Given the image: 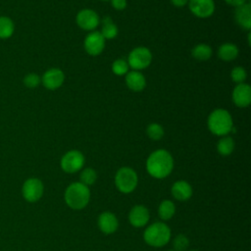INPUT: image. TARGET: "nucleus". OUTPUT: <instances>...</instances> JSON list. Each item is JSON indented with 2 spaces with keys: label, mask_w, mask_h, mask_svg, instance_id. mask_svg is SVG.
Here are the masks:
<instances>
[{
  "label": "nucleus",
  "mask_w": 251,
  "mask_h": 251,
  "mask_svg": "<svg viewBox=\"0 0 251 251\" xmlns=\"http://www.w3.org/2000/svg\"><path fill=\"white\" fill-rule=\"evenodd\" d=\"M146 171L154 178L162 179L171 175L174 170V158L165 149L153 151L146 160Z\"/></svg>",
  "instance_id": "1"
},
{
  "label": "nucleus",
  "mask_w": 251,
  "mask_h": 251,
  "mask_svg": "<svg viewBox=\"0 0 251 251\" xmlns=\"http://www.w3.org/2000/svg\"><path fill=\"white\" fill-rule=\"evenodd\" d=\"M64 199L68 207L73 210H81L87 206L90 200V190L88 186L79 181L68 185L65 190Z\"/></svg>",
  "instance_id": "2"
},
{
  "label": "nucleus",
  "mask_w": 251,
  "mask_h": 251,
  "mask_svg": "<svg viewBox=\"0 0 251 251\" xmlns=\"http://www.w3.org/2000/svg\"><path fill=\"white\" fill-rule=\"evenodd\" d=\"M172 237V231L165 222H155L149 225L144 232L143 239L152 247H163L168 244Z\"/></svg>",
  "instance_id": "3"
},
{
  "label": "nucleus",
  "mask_w": 251,
  "mask_h": 251,
  "mask_svg": "<svg viewBox=\"0 0 251 251\" xmlns=\"http://www.w3.org/2000/svg\"><path fill=\"white\" fill-rule=\"evenodd\" d=\"M207 125L209 130L218 136L227 135L233 129L232 117L225 109H216L210 113Z\"/></svg>",
  "instance_id": "4"
},
{
  "label": "nucleus",
  "mask_w": 251,
  "mask_h": 251,
  "mask_svg": "<svg viewBox=\"0 0 251 251\" xmlns=\"http://www.w3.org/2000/svg\"><path fill=\"white\" fill-rule=\"evenodd\" d=\"M114 181L117 189L120 192L127 194L136 188L138 183V176L132 168L122 167L117 171Z\"/></svg>",
  "instance_id": "5"
},
{
  "label": "nucleus",
  "mask_w": 251,
  "mask_h": 251,
  "mask_svg": "<svg viewBox=\"0 0 251 251\" xmlns=\"http://www.w3.org/2000/svg\"><path fill=\"white\" fill-rule=\"evenodd\" d=\"M152 61L151 51L144 47L139 46L132 49L127 56V64L134 71H141L149 67Z\"/></svg>",
  "instance_id": "6"
},
{
  "label": "nucleus",
  "mask_w": 251,
  "mask_h": 251,
  "mask_svg": "<svg viewBox=\"0 0 251 251\" xmlns=\"http://www.w3.org/2000/svg\"><path fill=\"white\" fill-rule=\"evenodd\" d=\"M85 158L78 150H70L63 155L60 161L61 169L67 174H75L80 171L84 165Z\"/></svg>",
  "instance_id": "7"
},
{
  "label": "nucleus",
  "mask_w": 251,
  "mask_h": 251,
  "mask_svg": "<svg viewBox=\"0 0 251 251\" xmlns=\"http://www.w3.org/2000/svg\"><path fill=\"white\" fill-rule=\"evenodd\" d=\"M43 191H44V185L42 181L37 177L27 178L24 182L23 188H22L24 198L30 203L38 201L42 197Z\"/></svg>",
  "instance_id": "8"
},
{
  "label": "nucleus",
  "mask_w": 251,
  "mask_h": 251,
  "mask_svg": "<svg viewBox=\"0 0 251 251\" xmlns=\"http://www.w3.org/2000/svg\"><path fill=\"white\" fill-rule=\"evenodd\" d=\"M75 22L80 28L93 31L99 25L100 19L98 14L94 10L82 9L76 14Z\"/></svg>",
  "instance_id": "9"
},
{
  "label": "nucleus",
  "mask_w": 251,
  "mask_h": 251,
  "mask_svg": "<svg viewBox=\"0 0 251 251\" xmlns=\"http://www.w3.org/2000/svg\"><path fill=\"white\" fill-rule=\"evenodd\" d=\"M105 38L100 31L93 30L89 32L84 38L83 46L86 51L91 56H97L101 54L105 47Z\"/></svg>",
  "instance_id": "10"
},
{
  "label": "nucleus",
  "mask_w": 251,
  "mask_h": 251,
  "mask_svg": "<svg viewBox=\"0 0 251 251\" xmlns=\"http://www.w3.org/2000/svg\"><path fill=\"white\" fill-rule=\"evenodd\" d=\"M231 99L235 106L246 108L251 103V87L249 84L242 82L237 83L232 90Z\"/></svg>",
  "instance_id": "11"
},
{
  "label": "nucleus",
  "mask_w": 251,
  "mask_h": 251,
  "mask_svg": "<svg viewBox=\"0 0 251 251\" xmlns=\"http://www.w3.org/2000/svg\"><path fill=\"white\" fill-rule=\"evenodd\" d=\"M64 80V72L58 68H52L47 70L41 77V83L45 88L49 90H55L59 88L63 84Z\"/></svg>",
  "instance_id": "12"
},
{
  "label": "nucleus",
  "mask_w": 251,
  "mask_h": 251,
  "mask_svg": "<svg viewBox=\"0 0 251 251\" xmlns=\"http://www.w3.org/2000/svg\"><path fill=\"white\" fill-rule=\"evenodd\" d=\"M190 12L198 18H208L215 11L214 0H188Z\"/></svg>",
  "instance_id": "13"
},
{
  "label": "nucleus",
  "mask_w": 251,
  "mask_h": 251,
  "mask_svg": "<svg viewBox=\"0 0 251 251\" xmlns=\"http://www.w3.org/2000/svg\"><path fill=\"white\" fill-rule=\"evenodd\" d=\"M150 220V213L144 205L133 206L128 213V222L133 227H143Z\"/></svg>",
  "instance_id": "14"
},
{
  "label": "nucleus",
  "mask_w": 251,
  "mask_h": 251,
  "mask_svg": "<svg viewBox=\"0 0 251 251\" xmlns=\"http://www.w3.org/2000/svg\"><path fill=\"white\" fill-rule=\"evenodd\" d=\"M97 225L99 229L105 234L114 233L119 227V221L116 215L110 211H105L98 216Z\"/></svg>",
  "instance_id": "15"
},
{
  "label": "nucleus",
  "mask_w": 251,
  "mask_h": 251,
  "mask_svg": "<svg viewBox=\"0 0 251 251\" xmlns=\"http://www.w3.org/2000/svg\"><path fill=\"white\" fill-rule=\"evenodd\" d=\"M234 19L237 25L243 29L250 30L251 28V5L245 3L239 7H236L234 11Z\"/></svg>",
  "instance_id": "16"
},
{
  "label": "nucleus",
  "mask_w": 251,
  "mask_h": 251,
  "mask_svg": "<svg viewBox=\"0 0 251 251\" xmlns=\"http://www.w3.org/2000/svg\"><path fill=\"white\" fill-rule=\"evenodd\" d=\"M173 197L178 201H186L191 198L193 190L192 186L185 180H176L171 188Z\"/></svg>",
  "instance_id": "17"
},
{
  "label": "nucleus",
  "mask_w": 251,
  "mask_h": 251,
  "mask_svg": "<svg viewBox=\"0 0 251 251\" xmlns=\"http://www.w3.org/2000/svg\"><path fill=\"white\" fill-rule=\"evenodd\" d=\"M126 86L135 92L142 91L146 86L145 76L139 71H130L126 75Z\"/></svg>",
  "instance_id": "18"
},
{
  "label": "nucleus",
  "mask_w": 251,
  "mask_h": 251,
  "mask_svg": "<svg viewBox=\"0 0 251 251\" xmlns=\"http://www.w3.org/2000/svg\"><path fill=\"white\" fill-rule=\"evenodd\" d=\"M238 47L231 42H226L222 44L218 49L219 58L226 62L233 61L238 56Z\"/></svg>",
  "instance_id": "19"
},
{
  "label": "nucleus",
  "mask_w": 251,
  "mask_h": 251,
  "mask_svg": "<svg viewBox=\"0 0 251 251\" xmlns=\"http://www.w3.org/2000/svg\"><path fill=\"white\" fill-rule=\"evenodd\" d=\"M175 213H176V206L173 201L169 199H165L159 204L158 215L163 222H166L172 219Z\"/></svg>",
  "instance_id": "20"
},
{
  "label": "nucleus",
  "mask_w": 251,
  "mask_h": 251,
  "mask_svg": "<svg viewBox=\"0 0 251 251\" xmlns=\"http://www.w3.org/2000/svg\"><path fill=\"white\" fill-rule=\"evenodd\" d=\"M192 57L198 61H207L211 58L213 50L211 46L205 43H199L191 50Z\"/></svg>",
  "instance_id": "21"
},
{
  "label": "nucleus",
  "mask_w": 251,
  "mask_h": 251,
  "mask_svg": "<svg viewBox=\"0 0 251 251\" xmlns=\"http://www.w3.org/2000/svg\"><path fill=\"white\" fill-rule=\"evenodd\" d=\"M234 150V140L228 135L222 136L217 143V151L222 156H228Z\"/></svg>",
  "instance_id": "22"
},
{
  "label": "nucleus",
  "mask_w": 251,
  "mask_h": 251,
  "mask_svg": "<svg viewBox=\"0 0 251 251\" xmlns=\"http://www.w3.org/2000/svg\"><path fill=\"white\" fill-rule=\"evenodd\" d=\"M15 31V25L11 18L0 17V39L10 38Z\"/></svg>",
  "instance_id": "23"
},
{
  "label": "nucleus",
  "mask_w": 251,
  "mask_h": 251,
  "mask_svg": "<svg viewBox=\"0 0 251 251\" xmlns=\"http://www.w3.org/2000/svg\"><path fill=\"white\" fill-rule=\"evenodd\" d=\"M102 30L100 31L101 34L105 39H113L118 34V27L113 23L112 19L110 17H105L102 20Z\"/></svg>",
  "instance_id": "24"
},
{
  "label": "nucleus",
  "mask_w": 251,
  "mask_h": 251,
  "mask_svg": "<svg viewBox=\"0 0 251 251\" xmlns=\"http://www.w3.org/2000/svg\"><path fill=\"white\" fill-rule=\"evenodd\" d=\"M97 179V174L92 168H85L80 172L79 182L83 183L86 186L92 185Z\"/></svg>",
  "instance_id": "25"
},
{
  "label": "nucleus",
  "mask_w": 251,
  "mask_h": 251,
  "mask_svg": "<svg viewBox=\"0 0 251 251\" xmlns=\"http://www.w3.org/2000/svg\"><path fill=\"white\" fill-rule=\"evenodd\" d=\"M146 132L149 138L152 140H160L165 133L163 126L157 123L150 124L146 128Z\"/></svg>",
  "instance_id": "26"
},
{
  "label": "nucleus",
  "mask_w": 251,
  "mask_h": 251,
  "mask_svg": "<svg viewBox=\"0 0 251 251\" xmlns=\"http://www.w3.org/2000/svg\"><path fill=\"white\" fill-rule=\"evenodd\" d=\"M128 64L124 59H117L112 64V72L117 75H125L128 72Z\"/></svg>",
  "instance_id": "27"
},
{
  "label": "nucleus",
  "mask_w": 251,
  "mask_h": 251,
  "mask_svg": "<svg viewBox=\"0 0 251 251\" xmlns=\"http://www.w3.org/2000/svg\"><path fill=\"white\" fill-rule=\"evenodd\" d=\"M230 77H231L232 81L235 82L236 84L242 83L245 81V79L247 77V72L244 68H242L240 66L234 67L230 72Z\"/></svg>",
  "instance_id": "28"
},
{
  "label": "nucleus",
  "mask_w": 251,
  "mask_h": 251,
  "mask_svg": "<svg viewBox=\"0 0 251 251\" xmlns=\"http://www.w3.org/2000/svg\"><path fill=\"white\" fill-rule=\"evenodd\" d=\"M175 251H186L189 245V239L182 233L177 234L173 240Z\"/></svg>",
  "instance_id": "29"
},
{
  "label": "nucleus",
  "mask_w": 251,
  "mask_h": 251,
  "mask_svg": "<svg viewBox=\"0 0 251 251\" xmlns=\"http://www.w3.org/2000/svg\"><path fill=\"white\" fill-rule=\"evenodd\" d=\"M41 82V77L34 73H29L24 77V84L28 88H34Z\"/></svg>",
  "instance_id": "30"
},
{
  "label": "nucleus",
  "mask_w": 251,
  "mask_h": 251,
  "mask_svg": "<svg viewBox=\"0 0 251 251\" xmlns=\"http://www.w3.org/2000/svg\"><path fill=\"white\" fill-rule=\"evenodd\" d=\"M114 9L122 11L126 7V0H110Z\"/></svg>",
  "instance_id": "31"
},
{
  "label": "nucleus",
  "mask_w": 251,
  "mask_h": 251,
  "mask_svg": "<svg viewBox=\"0 0 251 251\" xmlns=\"http://www.w3.org/2000/svg\"><path fill=\"white\" fill-rule=\"evenodd\" d=\"M225 2L229 5V6H232V7H239L243 4H245L247 2V0H225Z\"/></svg>",
  "instance_id": "32"
},
{
  "label": "nucleus",
  "mask_w": 251,
  "mask_h": 251,
  "mask_svg": "<svg viewBox=\"0 0 251 251\" xmlns=\"http://www.w3.org/2000/svg\"><path fill=\"white\" fill-rule=\"evenodd\" d=\"M171 2L176 7H183L188 3V0H171Z\"/></svg>",
  "instance_id": "33"
},
{
  "label": "nucleus",
  "mask_w": 251,
  "mask_h": 251,
  "mask_svg": "<svg viewBox=\"0 0 251 251\" xmlns=\"http://www.w3.org/2000/svg\"><path fill=\"white\" fill-rule=\"evenodd\" d=\"M189 251H198V250H189Z\"/></svg>",
  "instance_id": "34"
},
{
  "label": "nucleus",
  "mask_w": 251,
  "mask_h": 251,
  "mask_svg": "<svg viewBox=\"0 0 251 251\" xmlns=\"http://www.w3.org/2000/svg\"><path fill=\"white\" fill-rule=\"evenodd\" d=\"M167 251H175V250H167Z\"/></svg>",
  "instance_id": "35"
},
{
  "label": "nucleus",
  "mask_w": 251,
  "mask_h": 251,
  "mask_svg": "<svg viewBox=\"0 0 251 251\" xmlns=\"http://www.w3.org/2000/svg\"><path fill=\"white\" fill-rule=\"evenodd\" d=\"M103 1H109V0H103Z\"/></svg>",
  "instance_id": "36"
}]
</instances>
